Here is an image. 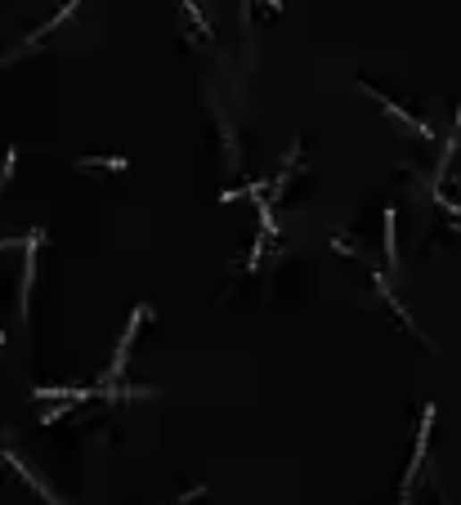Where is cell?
I'll list each match as a JSON object with an SVG mask.
<instances>
[{"instance_id": "obj_6", "label": "cell", "mask_w": 461, "mask_h": 505, "mask_svg": "<svg viewBox=\"0 0 461 505\" xmlns=\"http://www.w3.org/2000/svg\"><path fill=\"white\" fill-rule=\"evenodd\" d=\"M126 157H81V170H126Z\"/></svg>"}, {"instance_id": "obj_2", "label": "cell", "mask_w": 461, "mask_h": 505, "mask_svg": "<svg viewBox=\"0 0 461 505\" xmlns=\"http://www.w3.org/2000/svg\"><path fill=\"white\" fill-rule=\"evenodd\" d=\"M148 313H153V309H148V304H139V309H135V318L126 322L122 344H117V358H113V367H108V380H122V371H126V353H130V344H135V335H139V322H144Z\"/></svg>"}, {"instance_id": "obj_3", "label": "cell", "mask_w": 461, "mask_h": 505, "mask_svg": "<svg viewBox=\"0 0 461 505\" xmlns=\"http://www.w3.org/2000/svg\"><path fill=\"white\" fill-rule=\"evenodd\" d=\"M363 90H367V95H372V99H376V103H381V108H385L390 117H394V121H403V126H407V130H416V135H421L425 144H434V130H430V126H421V121H416L412 112H403V108H398L394 99H385V95H381L376 86H367V81H363Z\"/></svg>"}, {"instance_id": "obj_8", "label": "cell", "mask_w": 461, "mask_h": 505, "mask_svg": "<svg viewBox=\"0 0 461 505\" xmlns=\"http://www.w3.org/2000/svg\"><path fill=\"white\" fill-rule=\"evenodd\" d=\"M180 5H184V14H189V23H193V28H197V37H206V41H211V37H215V32H211V23H206V19H202V10H197V5H193V0H180Z\"/></svg>"}, {"instance_id": "obj_10", "label": "cell", "mask_w": 461, "mask_h": 505, "mask_svg": "<svg viewBox=\"0 0 461 505\" xmlns=\"http://www.w3.org/2000/svg\"><path fill=\"white\" fill-rule=\"evenodd\" d=\"M260 255H264V237H256V246H251V260H247V269H256V264H260Z\"/></svg>"}, {"instance_id": "obj_9", "label": "cell", "mask_w": 461, "mask_h": 505, "mask_svg": "<svg viewBox=\"0 0 461 505\" xmlns=\"http://www.w3.org/2000/svg\"><path fill=\"white\" fill-rule=\"evenodd\" d=\"M14 161H19V148H10V153H5V161H0V188H5V184L14 179Z\"/></svg>"}, {"instance_id": "obj_11", "label": "cell", "mask_w": 461, "mask_h": 505, "mask_svg": "<svg viewBox=\"0 0 461 505\" xmlns=\"http://www.w3.org/2000/svg\"><path fill=\"white\" fill-rule=\"evenodd\" d=\"M202 492H206V487H193V492H189V496H180V501H171V505H189V501H197V496H202Z\"/></svg>"}, {"instance_id": "obj_5", "label": "cell", "mask_w": 461, "mask_h": 505, "mask_svg": "<svg viewBox=\"0 0 461 505\" xmlns=\"http://www.w3.org/2000/svg\"><path fill=\"white\" fill-rule=\"evenodd\" d=\"M72 10H81V0H68V5H59V14H54V19H46V23H41V28H37V32H32L23 46H41V41H46V32H54V28H59V23H63Z\"/></svg>"}, {"instance_id": "obj_1", "label": "cell", "mask_w": 461, "mask_h": 505, "mask_svg": "<svg viewBox=\"0 0 461 505\" xmlns=\"http://www.w3.org/2000/svg\"><path fill=\"white\" fill-rule=\"evenodd\" d=\"M430 425H434V407H425V416H421V429H416V447H412V465L403 469L398 505H407V496H412V483H416V474H421V465H425V447H430Z\"/></svg>"}, {"instance_id": "obj_7", "label": "cell", "mask_w": 461, "mask_h": 505, "mask_svg": "<svg viewBox=\"0 0 461 505\" xmlns=\"http://www.w3.org/2000/svg\"><path fill=\"white\" fill-rule=\"evenodd\" d=\"M385 255H390V269L398 273V246H394V211H385Z\"/></svg>"}, {"instance_id": "obj_4", "label": "cell", "mask_w": 461, "mask_h": 505, "mask_svg": "<svg viewBox=\"0 0 461 505\" xmlns=\"http://www.w3.org/2000/svg\"><path fill=\"white\" fill-rule=\"evenodd\" d=\"M41 228L28 237V260H23V291H19V313L28 318V309H32V282H37V246H41Z\"/></svg>"}]
</instances>
